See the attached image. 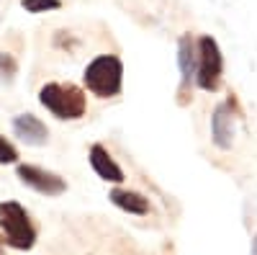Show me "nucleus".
Masks as SVG:
<instances>
[{
	"instance_id": "6e6552de",
	"label": "nucleus",
	"mask_w": 257,
	"mask_h": 255,
	"mask_svg": "<svg viewBox=\"0 0 257 255\" xmlns=\"http://www.w3.org/2000/svg\"><path fill=\"white\" fill-rule=\"evenodd\" d=\"M88 160H90V167L95 170V176L105 183H113V186H121L123 183V170L121 165L113 160V155L105 150L103 144H93L90 152H88Z\"/></svg>"
},
{
	"instance_id": "2eb2a0df",
	"label": "nucleus",
	"mask_w": 257,
	"mask_h": 255,
	"mask_svg": "<svg viewBox=\"0 0 257 255\" xmlns=\"http://www.w3.org/2000/svg\"><path fill=\"white\" fill-rule=\"evenodd\" d=\"M0 255H3V250H0Z\"/></svg>"
},
{
	"instance_id": "f257e3e1",
	"label": "nucleus",
	"mask_w": 257,
	"mask_h": 255,
	"mask_svg": "<svg viewBox=\"0 0 257 255\" xmlns=\"http://www.w3.org/2000/svg\"><path fill=\"white\" fill-rule=\"evenodd\" d=\"M39 103L59 119V121H77L88 111V96L75 82H47L39 88Z\"/></svg>"
},
{
	"instance_id": "9d476101",
	"label": "nucleus",
	"mask_w": 257,
	"mask_h": 255,
	"mask_svg": "<svg viewBox=\"0 0 257 255\" xmlns=\"http://www.w3.org/2000/svg\"><path fill=\"white\" fill-rule=\"evenodd\" d=\"M111 204L121 211H126V214H137V217H147L149 214V199L144 194H139V191H132V188H121L116 186L111 194H108Z\"/></svg>"
},
{
	"instance_id": "ddd939ff",
	"label": "nucleus",
	"mask_w": 257,
	"mask_h": 255,
	"mask_svg": "<svg viewBox=\"0 0 257 255\" xmlns=\"http://www.w3.org/2000/svg\"><path fill=\"white\" fill-rule=\"evenodd\" d=\"M18 162V150L11 139L0 134V165H16Z\"/></svg>"
},
{
	"instance_id": "f03ea898",
	"label": "nucleus",
	"mask_w": 257,
	"mask_h": 255,
	"mask_svg": "<svg viewBox=\"0 0 257 255\" xmlns=\"http://www.w3.org/2000/svg\"><path fill=\"white\" fill-rule=\"evenodd\" d=\"M82 82L95 98H116L123 91V62L116 54H98L88 62Z\"/></svg>"
},
{
	"instance_id": "9b49d317",
	"label": "nucleus",
	"mask_w": 257,
	"mask_h": 255,
	"mask_svg": "<svg viewBox=\"0 0 257 255\" xmlns=\"http://www.w3.org/2000/svg\"><path fill=\"white\" fill-rule=\"evenodd\" d=\"M16 75H18V62H16V57L8 54V52H0V85L13 82Z\"/></svg>"
},
{
	"instance_id": "1a4fd4ad",
	"label": "nucleus",
	"mask_w": 257,
	"mask_h": 255,
	"mask_svg": "<svg viewBox=\"0 0 257 255\" xmlns=\"http://www.w3.org/2000/svg\"><path fill=\"white\" fill-rule=\"evenodd\" d=\"M13 132H16V137H21L31 147H41V144L49 142L47 124L41 121L39 116H34V114H18L13 119Z\"/></svg>"
},
{
	"instance_id": "f8f14e48",
	"label": "nucleus",
	"mask_w": 257,
	"mask_h": 255,
	"mask_svg": "<svg viewBox=\"0 0 257 255\" xmlns=\"http://www.w3.org/2000/svg\"><path fill=\"white\" fill-rule=\"evenodd\" d=\"M21 6L29 13H49L62 8V0H21Z\"/></svg>"
},
{
	"instance_id": "4468645a",
	"label": "nucleus",
	"mask_w": 257,
	"mask_h": 255,
	"mask_svg": "<svg viewBox=\"0 0 257 255\" xmlns=\"http://www.w3.org/2000/svg\"><path fill=\"white\" fill-rule=\"evenodd\" d=\"M252 255H257V235H254V240H252Z\"/></svg>"
},
{
	"instance_id": "39448f33",
	"label": "nucleus",
	"mask_w": 257,
	"mask_h": 255,
	"mask_svg": "<svg viewBox=\"0 0 257 255\" xmlns=\"http://www.w3.org/2000/svg\"><path fill=\"white\" fill-rule=\"evenodd\" d=\"M16 176L24 186H29L31 191H36V194H41V196H49V199L62 196L64 191H67V181H64L62 176L52 173V170H47V167H39V165H24L21 162L16 167Z\"/></svg>"
},
{
	"instance_id": "20e7f679",
	"label": "nucleus",
	"mask_w": 257,
	"mask_h": 255,
	"mask_svg": "<svg viewBox=\"0 0 257 255\" xmlns=\"http://www.w3.org/2000/svg\"><path fill=\"white\" fill-rule=\"evenodd\" d=\"M198 70H196V85L206 93H216L221 88V75H224V54L219 41L203 34L198 41Z\"/></svg>"
},
{
	"instance_id": "7ed1b4c3",
	"label": "nucleus",
	"mask_w": 257,
	"mask_h": 255,
	"mask_svg": "<svg viewBox=\"0 0 257 255\" xmlns=\"http://www.w3.org/2000/svg\"><path fill=\"white\" fill-rule=\"evenodd\" d=\"M0 235H3L0 242L13 250H31L36 245L39 232L29 211L18 201H3L0 204Z\"/></svg>"
},
{
	"instance_id": "0eeeda50",
	"label": "nucleus",
	"mask_w": 257,
	"mask_h": 255,
	"mask_svg": "<svg viewBox=\"0 0 257 255\" xmlns=\"http://www.w3.org/2000/svg\"><path fill=\"white\" fill-rule=\"evenodd\" d=\"M237 101L234 96L224 103H219L211 114V139L219 150H231L234 144V124H237Z\"/></svg>"
},
{
	"instance_id": "423d86ee",
	"label": "nucleus",
	"mask_w": 257,
	"mask_h": 255,
	"mask_svg": "<svg viewBox=\"0 0 257 255\" xmlns=\"http://www.w3.org/2000/svg\"><path fill=\"white\" fill-rule=\"evenodd\" d=\"M178 67H180V103L185 106L193 96V82H196V70H198V47L190 34H183L178 41Z\"/></svg>"
}]
</instances>
